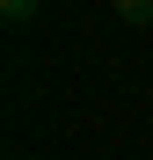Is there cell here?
Returning a JSON list of instances; mask_svg holds the SVG:
<instances>
[{"label":"cell","instance_id":"6da1fadb","mask_svg":"<svg viewBox=\"0 0 153 160\" xmlns=\"http://www.w3.org/2000/svg\"><path fill=\"white\" fill-rule=\"evenodd\" d=\"M117 22H131V29H153V0H110Z\"/></svg>","mask_w":153,"mask_h":160},{"label":"cell","instance_id":"7a4b0ae2","mask_svg":"<svg viewBox=\"0 0 153 160\" xmlns=\"http://www.w3.org/2000/svg\"><path fill=\"white\" fill-rule=\"evenodd\" d=\"M37 8H44V0H0V15H8L15 29H22V22H37Z\"/></svg>","mask_w":153,"mask_h":160}]
</instances>
